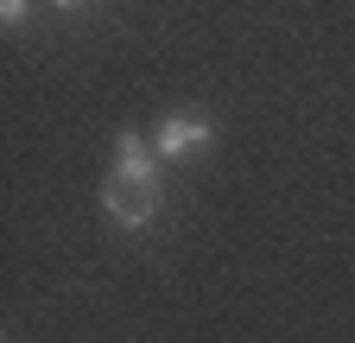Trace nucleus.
<instances>
[{
	"instance_id": "1",
	"label": "nucleus",
	"mask_w": 355,
	"mask_h": 343,
	"mask_svg": "<svg viewBox=\"0 0 355 343\" xmlns=\"http://www.w3.org/2000/svg\"><path fill=\"white\" fill-rule=\"evenodd\" d=\"M102 203H108V217L127 223V229H140V223L159 217V147L153 140L121 134L114 165H108V185H102Z\"/></svg>"
},
{
	"instance_id": "3",
	"label": "nucleus",
	"mask_w": 355,
	"mask_h": 343,
	"mask_svg": "<svg viewBox=\"0 0 355 343\" xmlns=\"http://www.w3.org/2000/svg\"><path fill=\"white\" fill-rule=\"evenodd\" d=\"M0 19H7V26H26V0H0Z\"/></svg>"
},
{
	"instance_id": "4",
	"label": "nucleus",
	"mask_w": 355,
	"mask_h": 343,
	"mask_svg": "<svg viewBox=\"0 0 355 343\" xmlns=\"http://www.w3.org/2000/svg\"><path fill=\"white\" fill-rule=\"evenodd\" d=\"M51 7H64V13H70V7H89V0H51Z\"/></svg>"
},
{
	"instance_id": "2",
	"label": "nucleus",
	"mask_w": 355,
	"mask_h": 343,
	"mask_svg": "<svg viewBox=\"0 0 355 343\" xmlns=\"http://www.w3.org/2000/svg\"><path fill=\"white\" fill-rule=\"evenodd\" d=\"M216 140V127L209 121H197V115H171V121H159V159H191V153H203Z\"/></svg>"
}]
</instances>
